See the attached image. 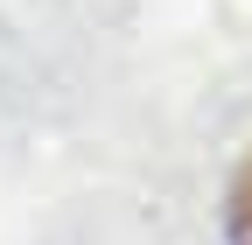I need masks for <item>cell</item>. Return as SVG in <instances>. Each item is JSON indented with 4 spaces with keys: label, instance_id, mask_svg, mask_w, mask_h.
I'll return each mask as SVG.
<instances>
[{
    "label": "cell",
    "instance_id": "obj_1",
    "mask_svg": "<svg viewBox=\"0 0 252 245\" xmlns=\"http://www.w3.org/2000/svg\"><path fill=\"white\" fill-rule=\"evenodd\" d=\"M224 231H231V245H252V154L238 161L231 189H224Z\"/></svg>",
    "mask_w": 252,
    "mask_h": 245
}]
</instances>
